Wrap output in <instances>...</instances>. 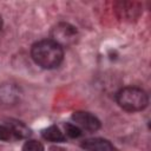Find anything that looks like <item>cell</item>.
<instances>
[{"instance_id": "1", "label": "cell", "mask_w": 151, "mask_h": 151, "mask_svg": "<svg viewBox=\"0 0 151 151\" xmlns=\"http://www.w3.org/2000/svg\"><path fill=\"white\" fill-rule=\"evenodd\" d=\"M31 55L40 67L51 70L58 67L64 59L63 47L52 39L37 41L31 48Z\"/></svg>"}, {"instance_id": "2", "label": "cell", "mask_w": 151, "mask_h": 151, "mask_svg": "<svg viewBox=\"0 0 151 151\" xmlns=\"http://www.w3.org/2000/svg\"><path fill=\"white\" fill-rule=\"evenodd\" d=\"M116 100L118 105L127 112H137L144 110L149 104L147 93L134 86L123 87L117 92Z\"/></svg>"}, {"instance_id": "3", "label": "cell", "mask_w": 151, "mask_h": 151, "mask_svg": "<svg viewBox=\"0 0 151 151\" xmlns=\"http://www.w3.org/2000/svg\"><path fill=\"white\" fill-rule=\"evenodd\" d=\"M52 40L63 46H68L76 42L78 38V31L74 26L67 22H59L57 24L51 32Z\"/></svg>"}, {"instance_id": "4", "label": "cell", "mask_w": 151, "mask_h": 151, "mask_svg": "<svg viewBox=\"0 0 151 151\" xmlns=\"http://www.w3.org/2000/svg\"><path fill=\"white\" fill-rule=\"evenodd\" d=\"M72 120L76 125L85 131L94 132L100 129V120L92 113L85 111H77L72 114Z\"/></svg>"}, {"instance_id": "5", "label": "cell", "mask_w": 151, "mask_h": 151, "mask_svg": "<svg viewBox=\"0 0 151 151\" xmlns=\"http://www.w3.org/2000/svg\"><path fill=\"white\" fill-rule=\"evenodd\" d=\"M81 147L87 151H117V149L107 140L103 138H90L81 143Z\"/></svg>"}, {"instance_id": "6", "label": "cell", "mask_w": 151, "mask_h": 151, "mask_svg": "<svg viewBox=\"0 0 151 151\" xmlns=\"http://www.w3.org/2000/svg\"><path fill=\"white\" fill-rule=\"evenodd\" d=\"M41 136L44 137V139H46L48 142H53V143L65 142V136L63 134L60 129L55 125H51V126L44 129L41 132Z\"/></svg>"}, {"instance_id": "7", "label": "cell", "mask_w": 151, "mask_h": 151, "mask_svg": "<svg viewBox=\"0 0 151 151\" xmlns=\"http://www.w3.org/2000/svg\"><path fill=\"white\" fill-rule=\"evenodd\" d=\"M11 132L13 134H15L17 137L19 138H25L29 134V130L20 122H14V123H11Z\"/></svg>"}, {"instance_id": "8", "label": "cell", "mask_w": 151, "mask_h": 151, "mask_svg": "<svg viewBox=\"0 0 151 151\" xmlns=\"http://www.w3.org/2000/svg\"><path fill=\"white\" fill-rule=\"evenodd\" d=\"M64 127H65V132H66V134H67L70 138H78V137H80V136L83 134L81 129L78 127L76 124L66 123V124L64 125Z\"/></svg>"}, {"instance_id": "9", "label": "cell", "mask_w": 151, "mask_h": 151, "mask_svg": "<svg viewBox=\"0 0 151 151\" xmlns=\"http://www.w3.org/2000/svg\"><path fill=\"white\" fill-rule=\"evenodd\" d=\"M22 151H44V145L38 140H27L22 146Z\"/></svg>"}, {"instance_id": "10", "label": "cell", "mask_w": 151, "mask_h": 151, "mask_svg": "<svg viewBox=\"0 0 151 151\" xmlns=\"http://www.w3.org/2000/svg\"><path fill=\"white\" fill-rule=\"evenodd\" d=\"M12 137V132L8 127L0 125V140H9Z\"/></svg>"}, {"instance_id": "11", "label": "cell", "mask_w": 151, "mask_h": 151, "mask_svg": "<svg viewBox=\"0 0 151 151\" xmlns=\"http://www.w3.org/2000/svg\"><path fill=\"white\" fill-rule=\"evenodd\" d=\"M50 151H65V149L59 147V146H52V147H50Z\"/></svg>"}, {"instance_id": "12", "label": "cell", "mask_w": 151, "mask_h": 151, "mask_svg": "<svg viewBox=\"0 0 151 151\" xmlns=\"http://www.w3.org/2000/svg\"><path fill=\"white\" fill-rule=\"evenodd\" d=\"M1 26H2V18H1V15H0V28H1Z\"/></svg>"}]
</instances>
